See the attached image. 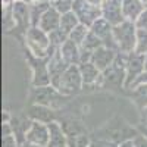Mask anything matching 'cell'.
<instances>
[{
  "label": "cell",
  "instance_id": "cell-1",
  "mask_svg": "<svg viewBox=\"0 0 147 147\" xmlns=\"http://www.w3.org/2000/svg\"><path fill=\"white\" fill-rule=\"evenodd\" d=\"M25 41L28 53L38 59H49L57 49L52 47L49 34L38 27H30L25 31Z\"/></svg>",
  "mask_w": 147,
  "mask_h": 147
},
{
  "label": "cell",
  "instance_id": "cell-2",
  "mask_svg": "<svg viewBox=\"0 0 147 147\" xmlns=\"http://www.w3.org/2000/svg\"><path fill=\"white\" fill-rule=\"evenodd\" d=\"M113 40L118 52L122 55H129L136 50L137 43V27L131 21H124L113 27Z\"/></svg>",
  "mask_w": 147,
  "mask_h": 147
},
{
  "label": "cell",
  "instance_id": "cell-3",
  "mask_svg": "<svg viewBox=\"0 0 147 147\" xmlns=\"http://www.w3.org/2000/svg\"><path fill=\"white\" fill-rule=\"evenodd\" d=\"M55 88L63 97L80 93L84 88V82H82V78H81L78 65H69L68 69L63 72V75L60 77V80H59V82Z\"/></svg>",
  "mask_w": 147,
  "mask_h": 147
},
{
  "label": "cell",
  "instance_id": "cell-4",
  "mask_svg": "<svg viewBox=\"0 0 147 147\" xmlns=\"http://www.w3.org/2000/svg\"><path fill=\"white\" fill-rule=\"evenodd\" d=\"M49 138H50L49 124H44V122H37V121H30L28 122L25 131H24V143H25V144L47 147Z\"/></svg>",
  "mask_w": 147,
  "mask_h": 147
},
{
  "label": "cell",
  "instance_id": "cell-5",
  "mask_svg": "<svg viewBox=\"0 0 147 147\" xmlns=\"http://www.w3.org/2000/svg\"><path fill=\"white\" fill-rule=\"evenodd\" d=\"M144 56L132 52L127 55V62H125V84L124 88L129 90L134 82L138 80V77L144 72Z\"/></svg>",
  "mask_w": 147,
  "mask_h": 147
},
{
  "label": "cell",
  "instance_id": "cell-6",
  "mask_svg": "<svg viewBox=\"0 0 147 147\" xmlns=\"http://www.w3.org/2000/svg\"><path fill=\"white\" fill-rule=\"evenodd\" d=\"M72 10L75 12V15L78 16L80 22L85 27H91L93 24L102 18V7H97L90 5L85 0H74Z\"/></svg>",
  "mask_w": 147,
  "mask_h": 147
},
{
  "label": "cell",
  "instance_id": "cell-7",
  "mask_svg": "<svg viewBox=\"0 0 147 147\" xmlns=\"http://www.w3.org/2000/svg\"><path fill=\"white\" fill-rule=\"evenodd\" d=\"M30 60H31V71H32V78H31L32 87H47V85H52L47 59H38V57H34L32 55H30Z\"/></svg>",
  "mask_w": 147,
  "mask_h": 147
},
{
  "label": "cell",
  "instance_id": "cell-8",
  "mask_svg": "<svg viewBox=\"0 0 147 147\" xmlns=\"http://www.w3.org/2000/svg\"><path fill=\"white\" fill-rule=\"evenodd\" d=\"M102 18L113 27L124 22L125 18L122 13V0H105L102 5Z\"/></svg>",
  "mask_w": 147,
  "mask_h": 147
},
{
  "label": "cell",
  "instance_id": "cell-9",
  "mask_svg": "<svg viewBox=\"0 0 147 147\" xmlns=\"http://www.w3.org/2000/svg\"><path fill=\"white\" fill-rule=\"evenodd\" d=\"M119 52L118 50H113L110 47H106V46H102L99 47L97 50L93 52V56H91V62L99 68L102 72L107 71L110 66L113 65V62L116 60Z\"/></svg>",
  "mask_w": 147,
  "mask_h": 147
},
{
  "label": "cell",
  "instance_id": "cell-10",
  "mask_svg": "<svg viewBox=\"0 0 147 147\" xmlns=\"http://www.w3.org/2000/svg\"><path fill=\"white\" fill-rule=\"evenodd\" d=\"M34 94H32V102L35 105H43L47 107H53L55 102L59 97H63L53 85H47V87H32Z\"/></svg>",
  "mask_w": 147,
  "mask_h": 147
},
{
  "label": "cell",
  "instance_id": "cell-11",
  "mask_svg": "<svg viewBox=\"0 0 147 147\" xmlns=\"http://www.w3.org/2000/svg\"><path fill=\"white\" fill-rule=\"evenodd\" d=\"M47 65H49V74H50L52 85L56 87L59 80H60V77L63 75V72L68 69L69 65L62 59V56H60V53H59V49L47 59Z\"/></svg>",
  "mask_w": 147,
  "mask_h": 147
},
{
  "label": "cell",
  "instance_id": "cell-12",
  "mask_svg": "<svg viewBox=\"0 0 147 147\" xmlns=\"http://www.w3.org/2000/svg\"><path fill=\"white\" fill-rule=\"evenodd\" d=\"M80 68V74L84 82V88L85 87H91V85H96L97 82H102L103 78V72L97 68L93 62H84L78 65Z\"/></svg>",
  "mask_w": 147,
  "mask_h": 147
},
{
  "label": "cell",
  "instance_id": "cell-13",
  "mask_svg": "<svg viewBox=\"0 0 147 147\" xmlns=\"http://www.w3.org/2000/svg\"><path fill=\"white\" fill-rule=\"evenodd\" d=\"M50 129V138L47 147H68V134L62 125V122L53 121L49 124Z\"/></svg>",
  "mask_w": 147,
  "mask_h": 147
},
{
  "label": "cell",
  "instance_id": "cell-14",
  "mask_svg": "<svg viewBox=\"0 0 147 147\" xmlns=\"http://www.w3.org/2000/svg\"><path fill=\"white\" fill-rule=\"evenodd\" d=\"M59 53L68 65H80L81 63V47L74 41H71L69 38L59 49Z\"/></svg>",
  "mask_w": 147,
  "mask_h": 147
},
{
  "label": "cell",
  "instance_id": "cell-15",
  "mask_svg": "<svg viewBox=\"0 0 147 147\" xmlns=\"http://www.w3.org/2000/svg\"><path fill=\"white\" fill-rule=\"evenodd\" d=\"M60 16L62 15H60L56 9L50 7V9H47L46 13L41 16V19H40V22H38L37 27H38L40 30H43L44 32L50 34L52 31L60 28Z\"/></svg>",
  "mask_w": 147,
  "mask_h": 147
},
{
  "label": "cell",
  "instance_id": "cell-16",
  "mask_svg": "<svg viewBox=\"0 0 147 147\" xmlns=\"http://www.w3.org/2000/svg\"><path fill=\"white\" fill-rule=\"evenodd\" d=\"M12 7V15L16 22V25L19 27H31V18H30V5L24 2H15L13 5H10Z\"/></svg>",
  "mask_w": 147,
  "mask_h": 147
},
{
  "label": "cell",
  "instance_id": "cell-17",
  "mask_svg": "<svg viewBox=\"0 0 147 147\" xmlns=\"http://www.w3.org/2000/svg\"><path fill=\"white\" fill-rule=\"evenodd\" d=\"M28 118L31 121H37V122H44V124H50L55 121L53 118V109L47 107L43 105H31L28 109Z\"/></svg>",
  "mask_w": 147,
  "mask_h": 147
},
{
  "label": "cell",
  "instance_id": "cell-18",
  "mask_svg": "<svg viewBox=\"0 0 147 147\" xmlns=\"http://www.w3.org/2000/svg\"><path fill=\"white\" fill-rule=\"evenodd\" d=\"M146 7L143 6L141 0H122V13L125 21L136 22V19L141 15Z\"/></svg>",
  "mask_w": 147,
  "mask_h": 147
},
{
  "label": "cell",
  "instance_id": "cell-19",
  "mask_svg": "<svg viewBox=\"0 0 147 147\" xmlns=\"http://www.w3.org/2000/svg\"><path fill=\"white\" fill-rule=\"evenodd\" d=\"M50 3H44V2H34L30 5V18H31V27H37L41 19V16L46 13L47 9H50Z\"/></svg>",
  "mask_w": 147,
  "mask_h": 147
},
{
  "label": "cell",
  "instance_id": "cell-20",
  "mask_svg": "<svg viewBox=\"0 0 147 147\" xmlns=\"http://www.w3.org/2000/svg\"><path fill=\"white\" fill-rule=\"evenodd\" d=\"M129 93H131V97H132L134 103L140 107V110L147 106V84L136 85V87H132L129 90Z\"/></svg>",
  "mask_w": 147,
  "mask_h": 147
},
{
  "label": "cell",
  "instance_id": "cell-21",
  "mask_svg": "<svg viewBox=\"0 0 147 147\" xmlns=\"http://www.w3.org/2000/svg\"><path fill=\"white\" fill-rule=\"evenodd\" d=\"M80 19L78 16L75 15V12L71 10V12H66V13H62V16H60V30L65 31L69 37V32L75 28L77 25H80Z\"/></svg>",
  "mask_w": 147,
  "mask_h": 147
},
{
  "label": "cell",
  "instance_id": "cell-22",
  "mask_svg": "<svg viewBox=\"0 0 147 147\" xmlns=\"http://www.w3.org/2000/svg\"><path fill=\"white\" fill-rule=\"evenodd\" d=\"M88 34H90V28L85 27V25H82V24H80V25H77L75 28L69 32V40L74 41L75 44H78V46L81 47L82 43L85 41V38H87Z\"/></svg>",
  "mask_w": 147,
  "mask_h": 147
},
{
  "label": "cell",
  "instance_id": "cell-23",
  "mask_svg": "<svg viewBox=\"0 0 147 147\" xmlns=\"http://www.w3.org/2000/svg\"><path fill=\"white\" fill-rule=\"evenodd\" d=\"M91 140L88 138V136L85 134H72L68 136V147H90Z\"/></svg>",
  "mask_w": 147,
  "mask_h": 147
},
{
  "label": "cell",
  "instance_id": "cell-24",
  "mask_svg": "<svg viewBox=\"0 0 147 147\" xmlns=\"http://www.w3.org/2000/svg\"><path fill=\"white\" fill-rule=\"evenodd\" d=\"M49 38H50L52 47L60 49V47L65 44V41L69 38V37H68V34L65 31H62V30L59 28V30H55V31H52L50 34H49Z\"/></svg>",
  "mask_w": 147,
  "mask_h": 147
},
{
  "label": "cell",
  "instance_id": "cell-25",
  "mask_svg": "<svg viewBox=\"0 0 147 147\" xmlns=\"http://www.w3.org/2000/svg\"><path fill=\"white\" fill-rule=\"evenodd\" d=\"M103 46V43H102V40L100 38H97V37L90 31V34L87 35V38H85V41L82 43V46H81V49L82 50H85V52H90V53H93L94 50H97L99 47H102Z\"/></svg>",
  "mask_w": 147,
  "mask_h": 147
},
{
  "label": "cell",
  "instance_id": "cell-26",
  "mask_svg": "<svg viewBox=\"0 0 147 147\" xmlns=\"http://www.w3.org/2000/svg\"><path fill=\"white\" fill-rule=\"evenodd\" d=\"M134 52L143 56L147 53V31L137 30V43H136V50Z\"/></svg>",
  "mask_w": 147,
  "mask_h": 147
},
{
  "label": "cell",
  "instance_id": "cell-27",
  "mask_svg": "<svg viewBox=\"0 0 147 147\" xmlns=\"http://www.w3.org/2000/svg\"><path fill=\"white\" fill-rule=\"evenodd\" d=\"M52 7L56 9L60 15L62 13H66V12H71L72 10V6H74V0H52Z\"/></svg>",
  "mask_w": 147,
  "mask_h": 147
},
{
  "label": "cell",
  "instance_id": "cell-28",
  "mask_svg": "<svg viewBox=\"0 0 147 147\" xmlns=\"http://www.w3.org/2000/svg\"><path fill=\"white\" fill-rule=\"evenodd\" d=\"M2 147H21V144L18 143L15 134H9V136H2Z\"/></svg>",
  "mask_w": 147,
  "mask_h": 147
},
{
  "label": "cell",
  "instance_id": "cell-29",
  "mask_svg": "<svg viewBox=\"0 0 147 147\" xmlns=\"http://www.w3.org/2000/svg\"><path fill=\"white\" fill-rule=\"evenodd\" d=\"M136 27H137V30H144V31H147V9H144L143 12H141V15L136 19Z\"/></svg>",
  "mask_w": 147,
  "mask_h": 147
},
{
  "label": "cell",
  "instance_id": "cell-30",
  "mask_svg": "<svg viewBox=\"0 0 147 147\" xmlns=\"http://www.w3.org/2000/svg\"><path fill=\"white\" fill-rule=\"evenodd\" d=\"M132 143H134V147H147V137L143 136L141 132H137L132 137Z\"/></svg>",
  "mask_w": 147,
  "mask_h": 147
},
{
  "label": "cell",
  "instance_id": "cell-31",
  "mask_svg": "<svg viewBox=\"0 0 147 147\" xmlns=\"http://www.w3.org/2000/svg\"><path fill=\"white\" fill-rule=\"evenodd\" d=\"M90 147H118V144L109 141V140H93Z\"/></svg>",
  "mask_w": 147,
  "mask_h": 147
},
{
  "label": "cell",
  "instance_id": "cell-32",
  "mask_svg": "<svg viewBox=\"0 0 147 147\" xmlns=\"http://www.w3.org/2000/svg\"><path fill=\"white\" fill-rule=\"evenodd\" d=\"M140 127H144L147 128V106L141 109V112H140Z\"/></svg>",
  "mask_w": 147,
  "mask_h": 147
},
{
  "label": "cell",
  "instance_id": "cell-33",
  "mask_svg": "<svg viewBox=\"0 0 147 147\" xmlns=\"http://www.w3.org/2000/svg\"><path fill=\"white\" fill-rule=\"evenodd\" d=\"M138 84H147V71H144L143 74H141V75L138 77V80L136 81V82H134V85H132V87H136V85H138ZM131 87V88H132ZM129 88V90H131Z\"/></svg>",
  "mask_w": 147,
  "mask_h": 147
},
{
  "label": "cell",
  "instance_id": "cell-34",
  "mask_svg": "<svg viewBox=\"0 0 147 147\" xmlns=\"http://www.w3.org/2000/svg\"><path fill=\"white\" fill-rule=\"evenodd\" d=\"M118 147H134L132 138H128V140H124V141L118 143Z\"/></svg>",
  "mask_w": 147,
  "mask_h": 147
},
{
  "label": "cell",
  "instance_id": "cell-35",
  "mask_svg": "<svg viewBox=\"0 0 147 147\" xmlns=\"http://www.w3.org/2000/svg\"><path fill=\"white\" fill-rule=\"evenodd\" d=\"M85 2H88V3H90V5H93V6L102 7V5H103V2H105V0H85Z\"/></svg>",
  "mask_w": 147,
  "mask_h": 147
},
{
  "label": "cell",
  "instance_id": "cell-36",
  "mask_svg": "<svg viewBox=\"0 0 147 147\" xmlns=\"http://www.w3.org/2000/svg\"><path fill=\"white\" fill-rule=\"evenodd\" d=\"M19 2H24V3H27V5H32L34 2H37V0H19Z\"/></svg>",
  "mask_w": 147,
  "mask_h": 147
},
{
  "label": "cell",
  "instance_id": "cell-37",
  "mask_svg": "<svg viewBox=\"0 0 147 147\" xmlns=\"http://www.w3.org/2000/svg\"><path fill=\"white\" fill-rule=\"evenodd\" d=\"M144 69L147 71V53L144 55Z\"/></svg>",
  "mask_w": 147,
  "mask_h": 147
},
{
  "label": "cell",
  "instance_id": "cell-38",
  "mask_svg": "<svg viewBox=\"0 0 147 147\" xmlns=\"http://www.w3.org/2000/svg\"><path fill=\"white\" fill-rule=\"evenodd\" d=\"M141 3H143V6L147 9V0H141Z\"/></svg>",
  "mask_w": 147,
  "mask_h": 147
},
{
  "label": "cell",
  "instance_id": "cell-39",
  "mask_svg": "<svg viewBox=\"0 0 147 147\" xmlns=\"http://www.w3.org/2000/svg\"><path fill=\"white\" fill-rule=\"evenodd\" d=\"M37 2H44V3H52V0H37Z\"/></svg>",
  "mask_w": 147,
  "mask_h": 147
},
{
  "label": "cell",
  "instance_id": "cell-40",
  "mask_svg": "<svg viewBox=\"0 0 147 147\" xmlns=\"http://www.w3.org/2000/svg\"><path fill=\"white\" fill-rule=\"evenodd\" d=\"M21 147H30L28 144H25V143H24V144H21Z\"/></svg>",
  "mask_w": 147,
  "mask_h": 147
},
{
  "label": "cell",
  "instance_id": "cell-41",
  "mask_svg": "<svg viewBox=\"0 0 147 147\" xmlns=\"http://www.w3.org/2000/svg\"><path fill=\"white\" fill-rule=\"evenodd\" d=\"M30 146V144H28ZM30 147H40V146H30Z\"/></svg>",
  "mask_w": 147,
  "mask_h": 147
}]
</instances>
